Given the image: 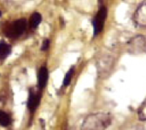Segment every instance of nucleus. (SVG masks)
Instances as JSON below:
<instances>
[{"instance_id": "obj_6", "label": "nucleus", "mask_w": 146, "mask_h": 130, "mask_svg": "<svg viewBox=\"0 0 146 130\" xmlns=\"http://www.w3.org/2000/svg\"><path fill=\"white\" fill-rule=\"evenodd\" d=\"M133 20L136 25L140 27H146V0H144L137 8Z\"/></svg>"}, {"instance_id": "obj_14", "label": "nucleus", "mask_w": 146, "mask_h": 130, "mask_svg": "<svg viewBox=\"0 0 146 130\" xmlns=\"http://www.w3.org/2000/svg\"><path fill=\"white\" fill-rule=\"evenodd\" d=\"M50 40L49 39H45L44 42H43V44H42V46H41V50H43V51H45V50H47L48 49H49V47H50Z\"/></svg>"}, {"instance_id": "obj_15", "label": "nucleus", "mask_w": 146, "mask_h": 130, "mask_svg": "<svg viewBox=\"0 0 146 130\" xmlns=\"http://www.w3.org/2000/svg\"><path fill=\"white\" fill-rule=\"evenodd\" d=\"M2 15V13H1V10H0V16Z\"/></svg>"}, {"instance_id": "obj_11", "label": "nucleus", "mask_w": 146, "mask_h": 130, "mask_svg": "<svg viewBox=\"0 0 146 130\" xmlns=\"http://www.w3.org/2000/svg\"><path fill=\"white\" fill-rule=\"evenodd\" d=\"M11 123V118L10 117L4 112L0 111V125L2 126H9Z\"/></svg>"}, {"instance_id": "obj_9", "label": "nucleus", "mask_w": 146, "mask_h": 130, "mask_svg": "<svg viewBox=\"0 0 146 130\" xmlns=\"http://www.w3.org/2000/svg\"><path fill=\"white\" fill-rule=\"evenodd\" d=\"M41 21H42V15L38 12H34L30 17V20H29L30 27L32 29L38 28V26H39Z\"/></svg>"}, {"instance_id": "obj_8", "label": "nucleus", "mask_w": 146, "mask_h": 130, "mask_svg": "<svg viewBox=\"0 0 146 130\" xmlns=\"http://www.w3.org/2000/svg\"><path fill=\"white\" fill-rule=\"evenodd\" d=\"M48 77H49V74H48L47 68L45 66L41 67L38 74V84L39 89H44L46 86Z\"/></svg>"}, {"instance_id": "obj_5", "label": "nucleus", "mask_w": 146, "mask_h": 130, "mask_svg": "<svg viewBox=\"0 0 146 130\" xmlns=\"http://www.w3.org/2000/svg\"><path fill=\"white\" fill-rule=\"evenodd\" d=\"M107 14H108L107 8L104 7V5H102L100 7L99 10L98 11L97 14L94 16V18L92 20V26H93V35H94V37L99 35L101 33V32L103 31V29L104 27L105 21H106Z\"/></svg>"}, {"instance_id": "obj_7", "label": "nucleus", "mask_w": 146, "mask_h": 130, "mask_svg": "<svg viewBox=\"0 0 146 130\" xmlns=\"http://www.w3.org/2000/svg\"><path fill=\"white\" fill-rule=\"evenodd\" d=\"M39 100H40V95L35 92L30 91L29 99L27 101V107L30 110V112H33L36 110V108L39 104Z\"/></svg>"}, {"instance_id": "obj_3", "label": "nucleus", "mask_w": 146, "mask_h": 130, "mask_svg": "<svg viewBox=\"0 0 146 130\" xmlns=\"http://www.w3.org/2000/svg\"><path fill=\"white\" fill-rule=\"evenodd\" d=\"M127 50L131 54H141L146 51V39L142 35L132 37L127 43Z\"/></svg>"}, {"instance_id": "obj_4", "label": "nucleus", "mask_w": 146, "mask_h": 130, "mask_svg": "<svg viewBox=\"0 0 146 130\" xmlns=\"http://www.w3.org/2000/svg\"><path fill=\"white\" fill-rule=\"evenodd\" d=\"M115 66V59L113 56L104 54L102 56L98 62V72L101 77H107L111 74Z\"/></svg>"}, {"instance_id": "obj_10", "label": "nucleus", "mask_w": 146, "mask_h": 130, "mask_svg": "<svg viewBox=\"0 0 146 130\" xmlns=\"http://www.w3.org/2000/svg\"><path fill=\"white\" fill-rule=\"evenodd\" d=\"M11 52V47L10 45L2 42L0 43V58H6Z\"/></svg>"}, {"instance_id": "obj_12", "label": "nucleus", "mask_w": 146, "mask_h": 130, "mask_svg": "<svg viewBox=\"0 0 146 130\" xmlns=\"http://www.w3.org/2000/svg\"><path fill=\"white\" fill-rule=\"evenodd\" d=\"M74 66H72L68 70V72H67V74L65 75V77H64V80H63V85L64 86H68L70 84L72 77L74 76Z\"/></svg>"}, {"instance_id": "obj_1", "label": "nucleus", "mask_w": 146, "mask_h": 130, "mask_svg": "<svg viewBox=\"0 0 146 130\" xmlns=\"http://www.w3.org/2000/svg\"><path fill=\"white\" fill-rule=\"evenodd\" d=\"M112 120L113 118L110 113H93L85 119L81 130H106L111 125Z\"/></svg>"}, {"instance_id": "obj_2", "label": "nucleus", "mask_w": 146, "mask_h": 130, "mask_svg": "<svg viewBox=\"0 0 146 130\" xmlns=\"http://www.w3.org/2000/svg\"><path fill=\"white\" fill-rule=\"evenodd\" d=\"M27 26V22L26 19L22 18V19L16 20L6 26L4 30V34L6 37L10 38L19 37L25 32Z\"/></svg>"}, {"instance_id": "obj_13", "label": "nucleus", "mask_w": 146, "mask_h": 130, "mask_svg": "<svg viewBox=\"0 0 146 130\" xmlns=\"http://www.w3.org/2000/svg\"><path fill=\"white\" fill-rule=\"evenodd\" d=\"M139 118L141 121H146V100L140 106L139 110Z\"/></svg>"}]
</instances>
